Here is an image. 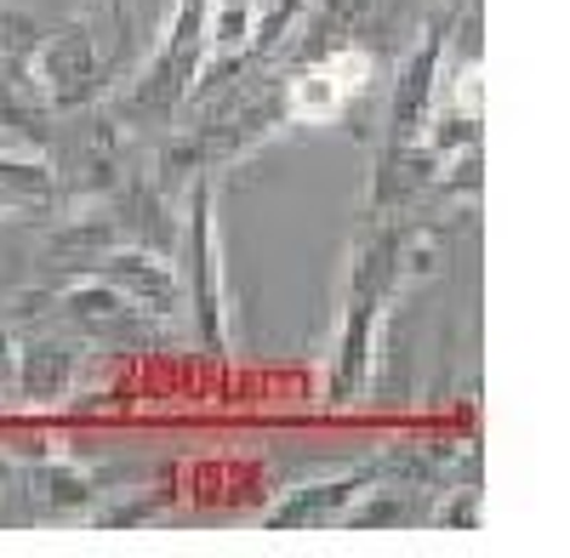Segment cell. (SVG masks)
Wrapping results in <instances>:
<instances>
[{
	"mask_svg": "<svg viewBox=\"0 0 570 558\" xmlns=\"http://www.w3.org/2000/svg\"><path fill=\"white\" fill-rule=\"evenodd\" d=\"M217 7V0H177V12L166 18L160 40L149 63H142L137 86L126 91L120 103H109V114L126 126V137L137 126H171L183 98H188V80H195V63H200V23L206 12Z\"/></svg>",
	"mask_w": 570,
	"mask_h": 558,
	"instance_id": "obj_3",
	"label": "cell"
},
{
	"mask_svg": "<svg viewBox=\"0 0 570 558\" xmlns=\"http://www.w3.org/2000/svg\"><path fill=\"white\" fill-rule=\"evenodd\" d=\"M98 479L75 468L69 456H35L12 468V496H7V525L35 530V525H80L98 514Z\"/></svg>",
	"mask_w": 570,
	"mask_h": 558,
	"instance_id": "obj_7",
	"label": "cell"
},
{
	"mask_svg": "<svg viewBox=\"0 0 570 558\" xmlns=\"http://www.w3.org/2000/svg\"><path fill=\"white\" fill-rule=\"evenodd\" d=\"M75 382H80V348L69 337H29L18 348L12 393H18L23 410H58V405H69Z\"/></svg>",
	"mask_w": 570,
	"mask_h": 558,
	"instance_id": "obj_11",
	"label": "cell"
},
{
	"mask_svg": "<svg viewBox=\"0 0 570 558\" xmlns=\"http://www.w3.org/2000/svg\"><path fill=\"white\" fill-rule=\"evenodd\" d=\"M445 240H451V222H428L416 211L365 217L354 257H348L337 342H331V365H325V405L331 410H354L365 399L371 370H376V337H383V319H389L394 297L416 273H434L445 262Z\"/></svg>",
	"mask_w": 570,
	"mask_h": 558,
	"instance_id": "obj_1",
	"label": "cell"
},
{
	"mask_svg": "<svg viewBox=\"0 0 570 558\" xmlns=\"http://www.w3.org/2000/svg\"><path fill=\"white\" fill-rule=\"evenodd\" d=\"M12 365H18V342H12L7 325H0V399H7V388H12Z\"/></svg>",
	"mask_w": 570,
	"mask_h": 558,
	"instance_id": "obj_16",
	"label": "cell"
},
{
	"mask_svg": "<svg viewBox=\"0 0 570 558\" xmlns=\"http://www.w3.org/2000/svg\"><path fill=\"white\" fill-rule=\"evenodd\" d=\"M0 211H12V200H7V195H0Z\"/></svg>",
	"mask_w": 570,
	"mask_h": 558,
	"instance_id": "obj_17",
	"label": "cell"
},
{
	"mask_svg": "<svg viewBox=\"0 0 570 558\" xmlns=\"http://www.w3.org/2000/svg\"><path fill=\"white\" fill-rule=\"evenodd\" d=\"M456 12L462 7L434 12L428 29H422V40L405 52V63L394 74V91H389V131H383V143H376V155H400V149L422 143L428 114H434V98H440V69H445V46H451Z\"/></svg>",
	"mask_w": 570,
	"mask_h": 558,
	"instance_id": "obj_6",
	"label": "cell"
},
{
	"mask_svg": "<svg viewBox=\"0 0 570 558\" xmlns=\"http://www.w3.org/2000/svg\"><path fill=\"white\" fill-rule=\"evenodd\" d=\"M428 514H422V501H416V485H394V490H365L348 514L337 519V530H411V525H422Z\"/></svg>",
	"mask_w": 570,
	"mask_h": 558,
	"instance_id": "obj_12",
	"label": "cell"
},
{
	"mask_svg": "<svg viewBox=\"0 0 570 558\" xmlns=\"http://www.w3.org/2000/svg\"><path fill=\"white\" fill-rule=\"evenodd\" d=\"M480 485H468V490H451L445 507H434L428 514V525H440V530H480Z\"/></svg>",
	"mask_w": 570,
	"mask_h": 558,
	"instance_id": "obj_14",
	"label": "cell"
},
{
	"mask_svg": "<svg viewBox=\"0 0 570 558\" xmlns=\"http://www.w3.org/2000/svg\"><path fill=\"white\" fill-rule=\"evenodd\" d=\"M383 479H394V456L360 461V468L331 474V479H308V485L285 490V496L268 507L263 530H285V536H297V530H337V519L348 514V507H354L371 485H383Z\"/></svg>",
	"mask_w": 570,
	"mask_h": 558,
	"instance_id": "obj_10",
	"label": "cell"
},
{
	"mask_svg": "<svg viewBox=\"0 0 570 558\" xmlns=\"http://www.w3.org/2000/svg\"><path fill=\"white\" fill-rule=\"evenodd\" d=\"M40 291H58V313L80 342L120 348V353L155 342V319L115 286H104V279H58V286H40Z\"/></svg>",
	"mask_w": 570,
	"mask_h": 558,
	"instance_id": "obj_9",
	"label": "cell"
},
{
	"mask_svg": "<svg viewBox=\"0 0 570 558\" xmlns=\"http://www.w3.org/2000/svg\"><path fill=\"white\" fill-rule=\"evenodd\" d=\"M58 279H104V286H115L120 297H131L155 325L183 319V279H177L171 257H160V251L98 246V251H86L80 262H69ZM58 279H46V286H58Z\"/></svg>",
	"mask_w": 570,
	"mask_h": 558,
	"instance_id": "obj_8",
	"label": "cell"
},
{
	"mask_svg": "<svg viewBox=\"0 0 570 558\" xmlns=\"http://www.w3.org/2000/svg\"><path fill=\"white\" fill-rule=\"evenodd\" d=\"M29 74H35L40 103L52 114H75V109L104 103L109 63H104V18H98V7L40 29L35 52H29Z\"/></svg>",
	"mask_w": 570,
	"mask_h": 558,
	"instance_id": "obj_4",
	"label": "cell"
},
{
	"mask_svg": "<svg viewBox=\"0 0 570 558\" xmlns=\"http://www.w3.org/2000/svg\"><path fill=\"white\" fill-rule=\"evenodd\" d=\"M183 313L195 325L206 359H228V268H223V240H217V177L200 171L183 189Z\"/></svg>",
	"mask_w": 570,
	"mask_h": 558,
	"instance_id": "obj_2",
	"label": "cell"
},
{
	"mask_svg": "<svg viewBox=\"0 0 570 558\" xmlns=\"http://www.w3.org/2000/svg\"><path fill=\"white\" fill-rule=\"evenodd\" d=\"M371 69H376V58L365 52L360 40H343V46H325V52H308V58H297V63H285V74L274 69L279 98H285V120H292V126L343 120V114L365 98Z\"/></svg>",
	"mask_w": 570,
	"mask_h": 558,
	"instance_id": "obj_5",
	"label": "cell"
},
{
	"mask_svg": "<svg viewBox=\"0 0 570 558\" xmlns=\"http://www.w3.org/2000/svg\"><path fill=\"white\" fill-rule=\"evenodd\" d=\"M40 29L46 23H35L23 7H0V46H7V52H35V40H40Z\"/></svg>",
	"mask_w": 570,
	"mask_h": 558,
	"instance_id": "obj_15",
	"label": "cell"
},
{
	"mask_svg": "<svg viewBox=\"0 0 570 558\" xmlns=\"http://www.w3.org/2000/svg\"><path fill=\"white\" fill-rule=\"evenodd\" d=\"M0 195L12 206H52L58 189H52V166L40 155H0Z\"/></svg>",
	"mask_w": 570,
	"mask_h": 558,
	"instance_id": "obj_13",
	"label": "cell"
}]
</instances>
